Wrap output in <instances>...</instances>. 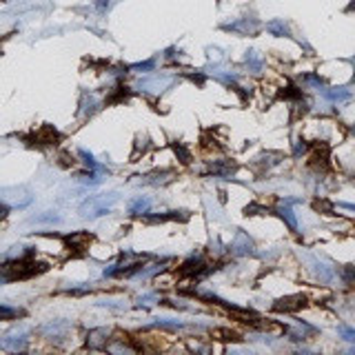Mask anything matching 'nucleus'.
Instances as JSON below:
<instances>
[{"label": "nucleus", "mask_w": 355, "mask_h": 355, "mask_svg": "<svg viewBox=\"0 0 355 355\" xmlns=\"http://www.w3.org/2000/svg\"><path fill=\"white\" fill-rule=\"evenodd\" d=\"M313 206H316L318 211H324V213H333V204H331V202H326V200H318V202L313 204Z\"/></svg>", "instance_id": "obj_20"}, {"label": "nucleus", "mask_w": 355, "mask_h": 355, "mask_svg": "<svg viewBox=\"0 0 355 355\" xmlns=\"http://www.w3.org/2000/svg\"><path fill=\"white\" fill-rule=\"evenodd\" d=\"M340 336H342L346 342H355V329H349V326H340Z\"/></svg>", "instance_id": "obj_18"}, {"label": "nucleus", "mask_w": 355, "mask_h": 355, "mask_svg": "<svg viewBox=\"0 0 355 355\" xmlns=\"http://www.w3.org/2000/svg\"><path fill=\"white\" fill-rule=\"evenodd\" d=\"M342 209H349V211H355V204H349V202H340Z\"/></svg>", "instance_id": "obj_23"}, {"label": "nucleus", "mask_w": 355, "mask_h": 355, "mask_svg": "<svg viewBox=\"0 0 355 355\" xmlns=\"http://www.w3.org/2000/svg\"><path fill=\"white\" fill-rule=\"evenodd\" d=\"M353 233H355V231H353Z\"/></svg>", "instance_id": "obj_25"}, {"label": "nucleus", "mask_w": 355, "mask_h": 355, "mask_svg": "<svg viewBox=\"0 0 355 355\" xmlns=\"http://www.w3.org/2000/svg\"><path fill=\"white\" fill-rule=\"evenodd\" d=\"M353 133H355V127H353Z\"/></svg>", "instance_id": "obj_24"}, {"label": "nucleus", "mask_w": 355, "mask_h": 355, "mask_svg": "<svg viewBox=\"0 0 355 355\" xmlns=\"http://www.w3.org/2000/svg\"><path fill=\"white\" fill-rule=\"evenodd\" d=\"M304 151H306V144L298 140V142H296V156H300V153H304Z\"/></svg>", "instance_id": "obj_21"}, {"label": "nucleus", "mask_w": 355, "mask_h": 355, "mask_svg": "<svg viewBox=\"0 0 355 355\" xmlns=\"http://www.w3.org/2000/svg\"><path fill=\"white\" fill-rule=\"evenodd\" d=\"M244 213H246V216H258V213H266V209L262 204H249L244 209Z\"/></svg>", "instance_id": "obj_19"}, {"label": "nucleus", "mask_w": 355, "mask_h": 355, "mask_svg": "<svg viewBox=\"0 0 355 355\" xmlns=\"http://www.w3.org/2000/svg\"><path fill=\"white\" fill-rule=\"evenodd\" d=\"M147 211H149V200L147 198H138L131 204V213H147Z\"/></svg>", "instance_id": "obj_14"}, {"label": "nucleus", "mask_w": 355, "mask_h": 355, "mask_svg": "<svg viewBox=\"0 0 355 355\" xmlns=\"http://www.w3.org/2000/svg\"><path fill=\"white\" fill-rule=\"evenodd\" d=\"M311 264H313V271H316V276L320 282H333V278H336V271L331 269L329 264H324V262H318V260H311Z\"/></svg>", "instance_id": "obj_6"}, {"label": "nucleus", "mask_w": 355, "mask_h": 355, "mask_svg": "<svg viewBox=\"0 0 355 355\" xmlns=\"http://www.w3.org/2000/svg\"><path fill=\"white\" fill-rule=\"evenodd\" d=\"M151 300H156V296H144L140 298V304H151Z\"/></svg>", "instance_id": "obj_22"}, {"label": "nucleus", "mask_w": 355, "mask_h": 355, "mask_svg": "<svg viewBox=\"0 0 355 355\" xmlns=\"http://www.w3.org/2000/svg\"><path fill=\"white\" fill-rule=\"evenodd\" d=\"M213 338H218V340H224V342H238L240 336L238 333H233V331H226V329H216L213 331Z\"/></svg>", "instance_id": "obj_13"}, {"label": "nucleus", "mask_w": 355, "mask_h": 355, "mask_svg": "<svg viewBox=\"0 0 355 355\" xmlns=\"http://www.w3.org/2000/svg\"><path fill=\"white\" fill-rule=\"evenodd\" d=\"M116 200V193H109V196H98V198H91L89 202L82 204V209H80V213L87 218H96L100 216V213H107V209H109V204Z\"/></svg>", "instance_id": "obj_1"}, {"label": "nucleus", "mask_w": 355, "mask_h": 355, "mask_svg": "<svg viewBox=\"0 0 355 355\" xmlns=\"http://www.w3.org/2000/svg\"><path fill=\"white\" fill-rule=\"evenodd\" d=\"M231 251L238 253V256H249V253H253V242L244 236V233H238L236 240H233V244H231Z\"/></svg>", "instance_id": "obj_4"}, {"label": "nucleus", "mask_w": 355, "mask_h": 355, "mask_svg": "<svg viewBox=\"0 0 355 355\" xmlns=\"http://www.w3.org/2000/svg\"><path fill=\"white\" fill-rule=\"evenodd\" d=\"M322 93L331 100V102H344V100L351 98V91L346 89V87H338V89H324Z\"/></svg>", "instance_id": "obj_9"}, {"label": "nucleus", "mask_w": 355, "mask_h": 355, "mask_svg": "<svg viewBox=\"0 0 355 355\" xmlns=\"http://www.w3.org/2000/svg\"><path fill=\"white\" fill-rule=\"evenodd\" d=\"M58 131L53 129L51 124H45L43 129H40L36 136H33V140H38V144H56L58 142Z\"/></svg>", "instance_id": "obj_5"}, {"label": "nucleus", "mask_w": 355, "mask_h": 355, "mask_svg": "<svg viewBox=\"0 0 355 355\" xmlns=\"http://www.w3.org/2000/svg\"><path fill=\"white\" fill-rule=\"evenodd\" d=\"M65 242H67V246H69V251H73V253H82L87 246H89L91 236H89V233H85V231H80V233H73V236H67Z\"/></svg>", "instance_id": "obj_3"}, {"label": "nucleus", "mask_w": 355, "mask_h": 355, "mask_svg": "<svg viewBox=\"0 0 355 355\" xmlns=\"http://www.w3.org/2000/svg\"><path fill=\"white\" fill-rule=\"evenodd\" d=\"M280 158H282V153H264V156L258 158V166H266L269 169V166L280 162Z\"/></svg>", "instance_id": "obj_11"}, {"label": "nucleus", "mask_w": 355, "mask_h": 355, "mask_svg": "<svg viewBox=\"0 0 355 355\" xmlns=\"http://www.w3.org/2000/svg\"><path fill=\"white\" fill-rule=\"evenodd\" d=\"M342 280L346 284H355V266H344V269H342Z\"/></svg>", "instance_id": "obj_17"}, {"label": "nucleus", "mask_w": 355, "mask_h": 355, "mask_svg": "<svg viewBox=\"0 0 355 355\" xmlns=\"http://www.w3.org/2000/svg\"><path fill=\"white\" fill-rule=\"evenodd\" d=\"M202 260L200 258H191V260H186V262L182 264V269H180V276H196V273H206L202 271Z\"/></svg>", "instance_id": "obj_8"}, {"label": "nucleus", "mask_w": 355, "mask_h": 355, "mask_svg": "<svg viewBox=\"0 0 355 355\" xmlns=\"http://www.w3.org/2000/svg\"><path fill=\"white\" fill-rule=\"evenodd\" d=\"M278 98H284V100H300L302 98V89H298L296 85H289L286 89H282L278 93Z\"/></svg>", "instance_id": "obj_10"}, {"label": "nucleus", "mask_w": 355, "mask_h": 355, "mask_svg": "<svg viewBox=\"0 0 355 355\" xmlns=\"http://www.w3.org/2000/svg\"><path fill=\"white\" fill-rule=\"evenodd\" d=\"M87 346L89 349H107V331H91L89 338H87Z\"/></svg>", "instance_id": "obj_7"}, {"label": "nucleus", "mask_w": 355, "mask_h": 355, "mask_svg": "<svg viewBox=\"0 0 355 355\" xmlns=\"http://www.w3.org/2000/svg\"><path fill=\"white\" fill-rule=\"evenodd\" d=\"M173 151H176V153H178V158H180V160H182V162H184V164H189V162H191V153H189V151H186V149H184V147H182V144H180V142H176V144H173Z\"/></svg>", "instance_id": "obj_15"}, {"label": "nucleus", "mask_w": 355, "mask_h": 355, "mask_svg": "<svg viewBox=\"0 0 355 355\" xmlns=\"http://www.w3.org/2000/svg\"><path fill=\"white\" fill-rule=\"evenodd\" d=\"M269 31H271V33H278V36H286V33H289V29H286V25H284V23H280V20H276V23H271V25H269Z\"/></svg>", "instance_id": "obj_16"}, {"label": "nucleus", "mask_w": 355, "mask_h": 355, "mask_svg": "<svg viewBox=\"0 0 355 355\" xmlns=\"http://www.w3.org/2000/svg\"><path fill=\"white\" fill-rule=\"evenodd\" d=\"M278 213H280V216H282V220H286V224H289L293 231L298 229V220H296V216H293V211L289 209V206H280Z\"/></svg>", "instance_id": "obj_12"}, {"label": "nucleus", "mask_w": 355, "mask_h": 355, "mask_svg": "<svg viewBox=\"0 0 355 355\" xmlns=\"http://www.w3.org/2000/svg\"><path fill=\"white\" fill-rule=\"evenodd\" d=\"M306 304V298L304 296H286V298H280L276 304H273V309L280 311V313H293L298 309H302V306Z\"/></svg>", "instance_id": "obj_2"}]
</instances>
